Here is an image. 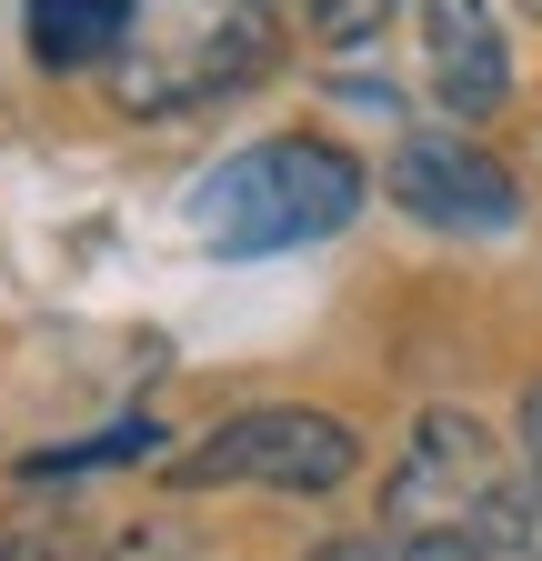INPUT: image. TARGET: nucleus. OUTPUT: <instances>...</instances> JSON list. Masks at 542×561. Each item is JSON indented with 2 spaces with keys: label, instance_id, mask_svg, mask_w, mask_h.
<instances>
[{
  "label": "nucleus",
  "instance_id": "1",
  "mask_svg": "<svg viewBox=\"0 0 542 561\" xmlns=\"http://www.w3.org/2000/svg\"><path fill=\"white\" fill-rule=\"evenodd\" d=\"M362 210V161L331 140H261L191 191V221L212 251H302Z\"/></svg>",
  "mask_w": 542,
  "mask_h": 561
},
{
  "label": "nucleus",
  "instance_id": "6",
  "mask_svg": "<svg viewBox=\"0 0 542 561\" xmlns=\"http://www.w3.org/2000/svg\"><path fill=\"white\" fill-rule=\"evenodd\" d=\"M422 60L452 121H493L512 101V41L493 21V0H422Z\"/></svg>",
  "mask_w": 542,
  "mask_h": 561
},
{
  "label": "nucleus",
  "instance_id": "9",
  "mask_svg": "<svg viewBox=\"0 0 542 561\" xmlns=\"http://www.w3.org/2000/svg\"><path fill=\"white\" fill-rule=\"evenodd\" d=\"M392 11H402V0H312V31L321 41H372Z\"/></svg>",
  "mask_w": 542,
  "mask_h": 561
},
{
  "label": "nucleus",
  "instance_id": "13",
  "mask_svg": "<svg viewBox=\"0 0 542 561\" xmlns=\"http://www.w3.org/2000/svg\"><path fill=\"white\" fill-rule=\"evenodd\" d=\"M522 461H532V481H542V381L522 391Z\"/></svg>",
  "mask_w": 542,
  "mask_h": 561
},
{
  "label": "nucleus",
  "instance_id": "8",
  "mask_svg": "<svg viewBox=\"0 0 542 561\" xmlns=\"http://www.w3.org/2000/svg\"><path fill=\"white\" fill-rule=\"evenodd\" d=\"M472 541H493L512 561H542V481H503V502L483 512V531Z\"/></svg>",
  "mask_w": 542,
  "mask_h": 561
},
{
  "label": "nucleus",
  "instance_id": "7",
  "mask_svg": "<svg viewBox=\"0 0 542 561\" xmlns=\"http://www.w3.org/2000/svg\"><path fill=\"white\" fill-rule=\"evenodd\" d=\"M121 41H131V0H31V50L50 70L121 60Z\"/></svg>",
  "mask_w": 542,
  "mask_h": 561
},
{
  "label": "nucleus",
  "instance_id": "14",
  "mask_svg": "<svg viewBox=\"0 0 542 561\" xmlns=\"http://www.w3.org/2000/svg\"><path fill=\"white\" fill-rule=\"evenodd\" d=\"M522 11H532V21H542V0H522Z\"/></svg>",
  "mask_w": 542,
  "mask_h": 561
},
{
  "label": "nucleus",
  "instance_id": "10",
  "mask_svg": "<svg viewBox=\"0 0 542 561\" xmlns=\"http://www.w3.org/2000/svg\"><path fill=\"white\" fill-rule=\"evenodd\" d=\"M312 561H402V541L392 531H362V541H321Z\"/></svg>",
  "mask_w": 542,
  "mask_h": 561
},
{
  "label": "nucleus",
  "instance_id": "2",
  "mask_svg": "<svg viewBox=\"0 0 542 561\" xmlns=\"http://www.w3.org/2000/svg\"><path fill=\"white\" fill-rule=\"evenodd\" d=\"M503 481H512V471H503V442L483 432V421L422 411L402 471L382 481V522H392L402 551H413V541H472V531H483V512L503 502Z\"/></svg>",
  "mask_w": 542,
  "mask_h": 561
},
{
  "label": "nucleus",
  "instance_id": "5",
  "mask_svg": "<svg viewBox=\"0 0 542 561\" xmlns=\"http://www.w3.org/2000/svg\"><path fill=\"white\" fill-rule=\"evenodd\" d=\"M392 191H402V210H422L432 231H512L522 221L512 171L483 161L452 130H413V140H402V151H392Z\"/></svg>",
  "mask_w": 542,
  "mask_h": 561
},
{
  "label": "nucleus",
  "instance_id": "3",
  "mask_svg": "<svg viewBox=\"0 0 542 561\" xmlns=\"http://www.w3.org/2000/svg\"><path fill=\"white\" fill-rule=\"evenodd\" d=\"M171 481L181 491H232V481H251V491H331V481H352V432L331 411L271 401V411L222 421L201 451H181Z\"/></svg>",
  "mask_w": 542,
  "mask_h": 561
},
{
  "label": "nucleus",
  "instance_id": "4",
  "mask_svg": "<svg viewBox=\"0 0 542 561\" xmlns=\"http://www.w3.org/2000/svg\"><path fill=\"white\" fill-rule=\"evenodd\" d=\"M251 70H261L251 11H232V0H181V31H171V41L131 21V41H121V60H111V91H121L131 111H181V101L241 91Z\"/></svg>",
  "mask_w": 542,
  "mask_h": 561
},
{
  "label": "nucleus",
  "instance_id": "11",
  "mask_svg": "<svg viewBox=\"0 0 542 561\" xmlns=\"http://www.w3.org/2000/svg\"><path fill=\"white\" fill-rule=\"evenodd\" d=\"M402 561H512V551H493V541H413Z\"/></svg>",
  "mask_w": 542,
  "mask_h": 561
},
{
  "label": "nucleus",
  "instance_id": "12",
  "mask_svg": "<svg viewBox=\"0 0 542 561\" xmlns=\"http://www.w3.org/2000/svg\"><path fill=\"white\" fill-rule=\"evenodd\" d=\"M111 561H181V541H171V531H131Z\"/></svg>",
  "mask_w": 542,
  "mask_h": 561
}]
</instances>
